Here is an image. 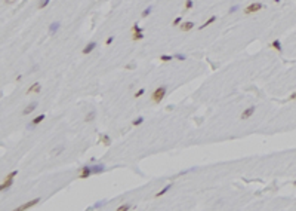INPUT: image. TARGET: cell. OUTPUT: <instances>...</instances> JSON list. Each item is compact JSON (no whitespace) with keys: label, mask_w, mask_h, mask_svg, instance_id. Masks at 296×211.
<instances>
[{"label":"cell","mask_w":296,"mask_h":211,"mask_svg":"<svg viewBox=\"0 0 296 211\" xmlns=\"http://www.w3.org/2000/svg\"><path fill=\"white\" fill-rule=\"evenodd\" d=\"M166 91H167V88L166 86H159V88H156L154 89V92L151 94V100H152V103H156V104H159L163 98H164V95H166Z\"/></svg>","instance_id":"cell-1"},{"label":"cell","mask_w":296,"mask_h":211,"mask_svg":"<svg viewBox=\"0 0 296 211\" xmlns=\"http://www.w3.org/2000/svg\"><path fill=\"white\" fill-rule=\"evenodd\" d=\"M18 174V169H15V171H12V172H9V174L5 177V180H3V183H2V186H0V190L2 192H5L6 189H9L10 186H12V183H14V178H15V176Z\"/></svg>","instance_id":"cell-2"},{"label":"cell","mask_w":296,"mask_h":211,"mask_svg":"<svg viewBox=\"0 0 296 211\" xmlns=\"http://www.w3.org/2000/svg\"><path fill=\"white\" fill-rule=\"evenodd\" d=\"M265 6L261 3V2H253V3H250L247 8H244V14L246 15H250V14H256V12H259L261 9H264Z\"/></svg>","instance_id":"cell-3"},{"label":"cell","mask_w":296,"mask_h":211,"mask_svg":"<svg viewBox=\"0 0 296 211\" xmlns=\"http://www.w3.org/2000/svg\"><path fill=\"white\" fill-rule=\"evenodd\" d=\"M38 202H40V198H34V199H31V201H28V202L19 205V207L16 208V211H25V210H28V208H33V207L37 205Z\"/></svg>","instance_id":"cell-4"},{"label":"cell","mask_w":296,"mask_h":211,"mask_svg":"<svg viewBox=\"0 0 296 211\" xmlns=\"http://www.w3.org/2000/svg\"><path fill=\"white\" fill-rule=\"evenodd\" d=\"M92 174H93V172H92V168H91V167H83V168H80L79 178H87V177H91Z\"/></svg>","instance_id":"cell-5"},{"label":"cell","mask_w":296,"mask_h":211,"mask_svg":"<svg viewBox=\"0 0 296 211\" xmlns=\"http://www.w3.org/2000/svg\"><path fill=\"white\" fill-rule=\"evenodd\" d=\"M253 113H255V107L252 106V107H247L246 110H244L243 113H241V116H240V118H241V120H246V119H249V118H250Z\"/></svg>","instance_id":"cell-6"},{"label":"cell","mask_w":296,"mask_h":211,"mask_svg":"<svg viewBox=\"0 0 296 211\" xmlns=\"http://www.w3.org/2000/svg\"><path fill=\"white\" fill-rule=\"evenodd\" d=\"M95 48H96V42H89V43L83 48V51H82V52H83L84 55H86V54H91Z\"/></svg>","instance_id":"cell-7"},{"label":"cell","mask_w":296,"mask_h":211,"mask_svg":"<svg viewBox=\"0 0 296 211\" xmlns=\"http://www.w3.org/2000/svg\"><path fill=\"white\" fill-rule=\"evenodd\" d=\"M179 27H181L182 31H190V30L194 28V22H192V21H185V22H182Z\"/></svg>","instance_id":"cell-8"},{"label":"cell","mask_w":296,"mask_h":211,"mask_svg":"<svg viewBox=\"0 0 296 211\" xmlns=\"http://www.w3.org/2000/svg\"><path fill=\"white\" fill-rule=\"evenodd\" d=\"M40 88H42L40 83H37V82H36V83H33V85L30 86V88L27 89V94H34V92H36V94H38V92H40Z\"/></svg>","instance_id":"cell-9"},{"label":"cell","mask_w":296,"mask_h":211,"mask_svg":"<svg viewBox=\"0 0 296 211\" xmlns=\"http://www.w3.org/2000/svg\"><path fill=\"white\" fill-rule=\"evenodd\" d=\"M42 120H45V115H38L37 118H34L33 120H31V123L28 125V128H33V127H36V125H38Z\"/></svg>","instance_id":"cell-10"},{"label":"cell","mask_w":296,"mask_h":211,"mask_svg":"<svg viewBox=\"0 0 296 211\" xmlns=\"http://www.w3.org/2000/svg\"><path fill=\"white\" fill-rule=\"evenodd\" d=\"M36 107H37V103L34 101V103H31L30 106H27V107H25V109L22 110V115H30L31 111H34V110H36Z\"/></svg>","instance_id":"cell-11"},{"label":"cell","mask_w":296,"mask_h":211,"mask_svg":"<svg viewBox=\"0 0 296 211\" xmlns=\"http://www.w3.org/2000/svg\"><path fill=\"white\" fill-rule=\"evenodd\" d=\"M271 48L274 49V51H277V52H281V49H283L281 42H280L278 39H275V40H273V42H271Z\"/></svg>","instance_id":"cell-12"},{"label":"cell","mask_w":296,"mask_h":211,"mask_svg":"<svg viewBox=\"0 0 296 211\" xmlns=\"http://www.w3.org/2000/svg\"><path fill=\"white\" fill-rule=\"evenodd\" d=\"M59 27H61L59 22H52V24H50V27H49V33H50V34H56L58 30H59Z\"/></svg>","instance_id":"cell-13"},{"label":"cell","mask_w":296,"mask_h":211,"mask_svg":"<svg viewBox=\"0 0 296 211\" xmlns=\"http://www.w3.org/2000/svg\"><path fill=\"white\" fill-rule=\"evenodd\" d=\"M91 168H92L93 174H99V172H104V171H105V167H104V165H91Z\"/></svg>","instance_id":"cell-14"},{"label":"cell","mask_w":296,"mask_h":211,"mask_svg":"<svg viewBox=\"0 0 296 211\" xmlns=\"http://www.w3.org/2000/svg\"><path fill=\"white\" fill-rule=\"evenodd\" d=\"M99 140H101L102 144H105V146H110V144H111V138H110L108 134H102L101 137H99Z\"/></svg>","instance_id":"cell-15"},{"label":"cell","mask_w":296,"mask_h":211,"mask_svg":"<svg viewBox=\"0 0 296 211\" xmlns=\"http://www.w3.org/2000/svg\"><path fill=\"white\" fill-rule=\"evenodd\" d=\"M64 150H65V147H64V146H58V147H55L54 150L50 152V155H52V156H58V155H61Z\"/></svg>","instance_id":"cell-16"},{"label":"cell","mask_w":296,"mask_h":211,"mask_svg":"<svg viewBox=\"0 0 296 211\" xmlns=\"http://www.w3.org/2000/svg\"><path fill=\"white\" fill-rule=\"evenodd\" d=\"M215 21H216V17L213 15V17H210V18H209L207 21H206V22H203V26H200L198 28H200V30H203V28H206V27H207V26H210V24H213Z\"/></svg>","instance_id":"cell-17"},{"label":"cell","mask_w":296,"mask_h":211,"mask_svg":"<svg viewBox=\"0 0 296 211\" xmlns=\"http://www.w3.org/2000/svg\"><path fill=\"white\" fill-rule=\"evenodd\" d=\"M95 116H96V111H95V110H92V111H89V113L86 115L84 120H86V122H92V120L95 119Z\"/></svg>","instance_id":"cell-18"},{"label":"cell","mask_w":296,"mask_h":211,"mask_svg":"<svg viewBox=\"0 0 296 211\" xmlns=\"http://www.w3.org/2000/svg\"><path fill=\"white\" fill-rule=\"evenodd\" d=\"M144 39V31L142 33H133L132 36V40H142Z\"/></svg>","instance_id":"cell-19"},{"label":"cell","mask_w":296,"mask_h":211,"mask_svg":"<svg viewBox=\"0 0 296 211\" xmlns=\"http://www.w3.org/2000/svg\"><path fill=\"white\" fill-rule=\"evenodd\" d=\"M170 187H172V184H167V186H166L164 189H161V190H160V192H159V193L156 195V198H160V196H163V195H164V193H166L167 190H169Z\"/></svg>","instance_id":"cell-20"},{"label":"cell","mask_w":296,"mask_h":211,"mask_svg":"<svg viewBox=\"0 0 296 211\" xmlns=\"http://www.w3.org/2000/svg\"><path fill=\"white\" fill-rule=\"evenodd\" d=\"M151 10H152V6H148L147 9H144V10H142V14H141V17H142V18H147V17L151 14Z\"/></svg>","instance_id":"cell-21"},{"label":"cell","mask_w":296,"mask_h":211,"mask_svg":"<svg viewBox=\"0 0 296 211\" xmlns=\"http://www.w3.org/2000/svg\"><path fill=\"white\" fill-rule=\"evenodd\" d=\"M175 58V55H160V61H164V63H167V61H172Z\"/></svg>","instance_id":"cell-22"},{"label":"cell","mask_w":296,"mask_h":211,"mask_svg":"<svg viewBox=\"0 0 296 211\" xmlns=\"http://www.w3.org/2000/svg\"><path fill=\"white\" fill-rule=\"evenodd\" d=\"M141 123H144V118L139 116V118H136V119L132 122V125H133V127H138V125H141Z\"/></svg>","instance_id":"cell-23"},{"label":"cell","mask_w":296,"mask_h":211,"mask_svg":"<svg viewBox=\"0 0 296 211\" xmlns=\"http://www.w3.org/2000/svg\"><path fill=\"white\" fill-rule=\"evenodd\" d=\"M192 6H194V2H192V0H185V10L192 9Z\"/></svg>","instance_id":"cell-24"},{"label":"cell","mask_w":296,"mask_h":211,"mask_svg":"<svg viewBox=\"0 0 296 211\" xmlns=\"http://www.w3.org/2000/svg\"><path fill=\"white\" fill-rule=\"evenodd\" d=\"M181 24H182V18H181V17H178V18L173 19L172 26H173V27H178V26H181Z\"/></svg>","instance_id":"cell-25"},{"label":"cell","mask_w":296,"mask_h":211,"mask_svg":"<svg viewBox=\"0 0 296 211\" xmlns=\"http://www.w3.org/2000/svg\"><path fill=\"white\" fill-rule=\"evenodd\" d=\"M49 3H50V0H42V2L38 3V9H45Z\"/></svg>","instance_id":"cell-26"},{"label":"cell","mask_w":296,"mask_h":211,"mask_svg":"<svg viewBox=\"0 0 296 211\" xmlns=\"http://www.w3.org/2000/svg\"><path fill=\"white\" fill-rule=\"evenodd\" d=\"M132 33H142V28H141L138 24H135V26L132 27Z\"/></svg>","instance_id":"cell-27"},{"label":"cell","mask_w":296,"mask_h":211,"mask_svg":"<svg viewBox=\"0 0 296 211\" xmlns=\"http://www.w3.org/2000/svg\"><path fill=\"white\" fill-rule=\"evenodd\" d=\"M117 210H119V211H127V210H130V205H129V204H126V205H120Z\"/></svg>","instance_id":"cell-28"},{"label":"cell","mask_w":296,"mask_h":211,"mask_svg":"<svg viewBox=\"0 0 296 211\" xmlns=\"http://www.w3.org/2000/svg\"><path fill=\"white\" fill-rule=\"evenodd\" d=\"M144 94H145V89H144V88H141V89H139V91L135 94V97H136V98H139L141 95H144Z\"/></svg>","instance_id":"cell-29"},{"label":"cell","mask_w":296,"mask_h":211,"mask_svg":"<svg viewBox=\"0 0 296 211\" xmlns=\"http://www.w3.org/2000/svg\"><path fill=\"white\" fill-rule=\"evenodd\" d=\"M126 68H127V70H133V68H136V64H135V63H129V64L126 66Z\"/></svg>","instance_id":"cell-30"},{"label":"cell","mask_w":296,"mask_h":211,"mask_svg":"<svg viewBox=\"0 0 296 211\" xmlns=\"http://www.w3.org/2000/svg\"><path fill=\"white\" fill-rule=\"evenodd\" d=\"M175 58H176V59H181V61H184V59H185V55H182V54H176V55H175Z\"/></svg>","instance_id":"cell-31"},{"label":"cell","mask_w":296,"mask_h":211,"mask_svg":"<svg viewBox=\"0 0 296 211\" xmlns=\"http://www.w3.org/2000/svg\"><path fill=\"white\" fill-rule=\"evenodd\" d=\"M237 9H238V6H237V5H234V6H231V8H229V14H234V12H236Z\"/></svg>","instance_id":"cell-32"},{"label":"cell","mask_w":296,"mask_h":211,"mask_svg":"<svg viewBox=\"0 0 296 211\" xmlns=\"http://www.w3.org/2000/svg\"><path fill=\"white\" fill-rule=\"evenodd\" d=\"M113 40H114V37H113V36H110L108 39L105 40V45H111V43H113Z\"/></svg>","instance_id":"cell-33"},{"label":"cell","mask_w":296,"mask_h":211,"mask_svg":"<svg viewBox=\"0 0 296 211\" xmlns=\"http://www.w3.org/2000/svg\"><path fill=\"white\" fill-rule=\"evenodd\" d=\"M289 100H296V92L290 94V97H289Z\"/></svg>","instance_id":"cell-34"},{"label":"cell","mask_w":296,"mask_h":211,"mask_svg":"<svg viewBox=\"0 0 296 211\" xmlns=\"http://www.w3.org/2000/svg\"><path fill=\"white\" fill-rule=\"evenodd\" d=\"M16 0H5V3H8V5H12V3H15Z\"/></svg>","instance_id":"cell-35"},{"label":"cell","mask_w":296,"mask_h":211,"mask_svg":"<svg viewBox=\"0 0 296 211\" xmlns=\"http://www.w3.org/2000/svg\"><path fill=\"white\" fill-rule=\"evenodd\" d=\"M293 184H295V186H296V181H295V183H293Z\"/></svg>","instance_id":"cell-36"}]
</instances>
